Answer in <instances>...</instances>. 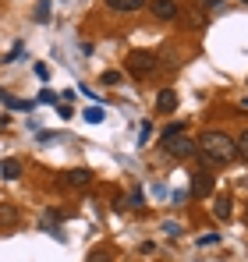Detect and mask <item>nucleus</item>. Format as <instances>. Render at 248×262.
<instances>
[{
	"mask_svg": "<svg viewBox=\"0 0 248 262\" xmlns=\"http://www.w3.org/2000/svg\"><path fill=\"white\" fill-rule=\"evenodd\" d=\"M199 156H202L206 170L227 167V163L238 160V142H234L231 135H223V131H206V135L199 138Z\"/></svg>",
	"mask_w": 248,
	"mask_h": 262,
	"instance_id": "f257e3e1",
	"label": "nucleus"
},
{
	"mask_svg": "<svg viewBox=\"0 0 248 262\" xmlns=\"http://www.w3.org/2000/svg\"><path fill=\"white\" fill-rule=\"evenodd\" d=\"M156 64H160V60H156V53H153V50H135V53L128 57V64H124V68H128L135 78H149V75L156 71Z\"/></svg>",
	"mask_w": 248,
	"mask_h": 262,
	"instance_id": "f03ea898",
	"label": "nucleus"
},
{
	"mask_svg": "<svg viewBox=\"0 0 248 262\" xmlns=\"http://www.w3.org/2000/svg\"><path fill=\"white\" fill-rule=\"evenodd\" d=\"M160 145H163L174 160H192V156L199 152V142H192V138H184V135H177V138H163Z\"/></svg>",
	"mask_w": 248,
	"mask_h": 262,
	"instance_id": "7ed1b4c3",
	"label": "nucleus"
},
{
	"mask_svg": "<svg viewBox=\"0 0 248 262\" xmlns=\"http://www.w3.org/2000/svg\"><path fill=\"white\" fill-rule=\"evenodd\" d=\"M213 188H216V177L209 174V170H199V174L192 177V199H209Z\"/></svg>",
	"mask_w": 248,
	"mask_h": 262,
	"instance_id": "20e7f679",
	"label": "nucleus"
},
{
	"mask_svg": "<svg viewBox=\"0 0 248 262\" xmlns=\"http://www.w3.org/2000/svg\"><path fill=\"white\" fill-rule=\"evenodd\" d=\"M60 184H64V188H89V184H92V174H89L85 167H75V170H68V174H64Z\"/></svg>",
	"mask_w": 248,
	"mask_h": 262,
	"instance_id": "39448f33",
	"label": "nucleus"
},
{
	"mask_svg": "<svg viewBox=\"0 0 248 262\" xmlns=\"http://www.w3.org/2000/svg\"><path fill=\"white\" fill-rule=\"evenodd\" d=\"M153 14L160 21H174L177 18V0H153Z\"/></svg>",
	"mask_w": 248,
	"mask_h": 262,
	"instance_id": "423d86ee",
	"label": "nucleus"
},
{
	"mask_svg": "<svg viewBox=\"0 0 248 262\" xmlns=\"http://www.w3.org/2000/svg\"><path fill=\"white\" fill-rule=\"evenodd\" d=\"M174 106H177V92H174V89H163V92L156 96V110H160V114H170Z\"/></svg>",
	"mask_w": 248,
	"mask_h": 262,
	"instance_id": "0eeeda50",
	"label": "nucleus"
},
{
	"mask_svg": "<svg viewBox=\"0 0 248 262\" xmlns=\"http://www.w3.org/2000/svg\"><path fill=\"white\" fill-rule=\"evenodd\" d=\"M107 7H114V11H124V14H131V11H142V7H146V0H107Z\"/></svg>",
	"mask_w": 248,
	"mask_h": 262,
	"instance_id": "6e6552de",
	"label": "nucleus"
},
{
	"mask_svg": "<svg viewBox=\"0 0 248 262\" xmlns=\"http://www.w3.org/2000/svg\"><path fill=\"white\" fill-rule=\"evenodd\" d=\"M0 174H4V181H18L22 177V163L18 160H4L0 163Z\"/></svg>",
	"mask_w": 248,
	"mask_h": 262,
	"instance_id": "1a4fd4ad",
	"label": "nucleus"
},
{
	"mask_svg": "<svg viewBox=\"0 0 248 262\" xmlns=\"http://www.w3.org/2000/svg\"><path fill=\"white\" fill-rule=\"evenodd\" d=\"M213 213L220 220H231V195H220V199L213 202Z\"/></svg>",
	"mask_w": 248,
	"mask_h": 262,
	"instance_id": "9d476101",
	"label": "nucleus"
},
{
	"mask_svg": "<svg viewBox=\"0 0 248 262\" xmlns=\"http://www.w3.org/2000/svg\"><path fill=\"white\" fill-rule=\"evenodd\" d=\"M36 21H39V25L50 21V0H39V4H36Z\"/></svg>",
	"mask_w": 248,
	"mask_h": 262,
	"instance_id": "9b49d317",
	"label": "nucleus"
},
{
	"mask_svg": "<svg viewBox=\"0 0 248 262\" xmlns=\"http://www.w3.org/2000/svg\"><path fill=\"white\" fill-rule=\"evenodd\" d=\"M103 117H107V114H103V106H89V110H85V121H89V124H99Z\"/></svg>",
	"mask_w": 248,
	"mask_h": 262,
	"instance_id": "f8f14e48",
	"label": "nucleus"
},
{
	"mask_svg": "<svg viewBox=\"0 0 248 262\" xmlns=\"http://www.w3.org/2000/svg\"><path fill=\"white\" fill-rule=\"evenodd\" d=\"M177 135H184V121H174V124L163 131V138H177ZM163 138H160V142H163Z\"/></svg>",
	"mask_w": 248,
	"mask_h": 262,
	"instance_id": "ddd939ff",
	"label": "nucleus"
},
{
	"mask_svg": "<svg viewBox=\"0 0 248 262\" xmlns=\"http://www.w3.org/2000/svg\"><path fill=\"white\" fill-rule=\"evenodd\" d=\"M238 160L248 163V131H241V138H238Z\"/></svg>",
	"mask_w": 248,
	"mask_h": 262,
	"instance_id": "4468645a",
	"label": "nucleus"
},
{
	"mask_svg": "<svg viewBox=\"0 0 248 262\" xmlns=\"http://www.w3.org/2000/svg\"><path fill=\"white\" fill-rule=\"evenodd\" d=\"M216 241H220V234H202V237H199V248H209V245H216Z\"/></svg>",
	"mask_w": 248,
	"mask_h": 262,
	"instance_id": "2eb2a0df",
	"label": "nucleus"
},
{
	"mask_svg": "<svg viewBox=\"0 0 248 262\" xmlns=\"http://www.w3.org/2000/svg\"><path fill=\"white\" fill-rule=\"evenodd\" d=\"M32 71H36V78H39V82H46V78H50V68H46V64H36Z\"/></svg>",
	"mask_w": 248,
	"mask_h": 262,
	"instance_id": "dca6fc26",
	"label": "nucleus"
},
{
	"mask_svg": "<svg viewBox=\"0 0 248 262\" xmlns=\"http://www.w3.org/2000/svg\"><path fill=\"white\" fill-rule=\"evenodd\" d=\"M117 82H121L117 71H107V75H103V85H117Z\"/></svg>",
	"mask_w": 248,
	"mask_h": 262,
	"instance_id": "f3484780",
	"label": "nucleus"
},
{
	"mask_svg": "<svg viewBox=\"0 0 248 262\" xmlns=\"http://www.w3.org/2000/svg\"><path fill=\"white\" fill-rule=\"evenodd\" d=\"M163 230H167V234H170V237H177V234H181V227H177L174 220H167V223H163Z\"/></svg>",
	"mask_w": 248,
	"mask_h": 262,
	"instance_id": "a211bd4d",
	"label": "nucleus"
},
{
	"mask_svg": "<svg viewBox=\"0 0 248 262\" xmlns=\"http://www.w3.org/2000/svg\"><path fill=\"white\" fill-rule=\"evenodd\" d=\"M39 103H57V92H50V89H43V92H39Z\"/></svg>",
	"mask_w": 248,
	"mask_h": 262,
	"instance_id": "6ab92c4d",
	"label": "nucleus"
},
{
	"mask_svg": "<svg viewBox=\"0 0 248 262\" xmlns=\"http://www.w3.org/2000/svg\"><path fill=\"white\" fill-rule=\"evenodd\" d=\"M89 262H110V252H92Z\"/></svg>",
	"mask_w": 248,
	"mask_h": 262,
	"instance_id": "aec40b11",
	"label": "nucleus"
},
{
	"mask_svg": "<svg viewBox=\"0 0 248 262\" xmlns=\"http://www.w3.org/2000/svg\"><path fill=\"white\" fill-rule=\"evenodd\" d=\"M18 216V213H14V209H7V206H4V209H0V223H7V220H14Z\"/></svg>",
	"mask_w": 248,
	"mask_h": 262,
	"instance_id": "412c9836",
	"label": "nucleus"
},
{
	"mask_svg": "<svg viewBox=\"0 0 248 262\" xmlns=\"http://www.w3.org/2000/svg\"><path fill=\"white\" fill-rule=\"evenodd\" d=\"M199 4H202V7H206V11H209V7H220L223 0H199Z\"/></svg>",
	"mask_w": 248,
	"mask_h": 262,
	"instance_id": "4be33fe9",
	"label": "nucleus"
},
{
	"mask_svg": "<svg viewBox=\"0 0 248 262\" xmlns=\"http://www.w3.org/2000/svg\"><path fill=\"white\" fill-rule=\"evenodd\" d=\"M241 110H248V96H245V99H241Z\"/></svg>",
	"mask_w": 248,
	"mask_h": 262,
	"instance_id": "5701e85b",
	"label": "nucleus"
},
{
	"mask_svg": "<svg viewBox=\"0 0 248 262\" xmlns=\"http://www.w3.org/2000/svg\"><path fill=\"white\" fill-rule=\"evenodd\" d=\"M4 96H7V92H4V89H0V103H4Z\"/></svg>",
	"mask_w": 248,
	"mask_h": 262,
	"instance_id": "b1692460",
	"label": "nucleus"
},
{
	"mask_svg": "<svg viewBox=\"0 0 248 262\" xmlns=\"http://www.w3.org/2000/svg\"><path fill=\"white\" fill-rule=\"evenodd\" d=\"M245 223H248V206H245Z\"/></svg>",
	"mask_w": 248,
	"mask_h": 262,
	"instance_id": "393cba45",
	"label": "nucleus"
}]
</instances>
